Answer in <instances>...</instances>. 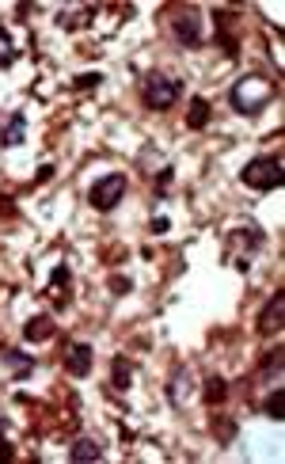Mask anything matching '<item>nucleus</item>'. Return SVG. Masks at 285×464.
Here are the masks:
<instances>
[{"label":"nucleus","mask_w":285,"mask_h":464,"mask_svg":"<svg viewBox=\"0 0 285 464\" xmlns=\"http://www.w3.org/2000/svg\"><path fill=\"white\" fill-rule=\"evenodd\" d=\"M274 87L266 80H258V76H244L236 87H232V107L240 111V115H258V111L270 103Z\"/></svg>","instance_id":"f257e3e1"},{"label":"nucleus","mask_w":285,"mask_h":464,"mask_svg":"<svg viewBox=\"0 0 285 464\" xmlns=\"http://www.w3.org/2000/svg\"><path fill=\"white\" fill-rule=\"evenodd\" d=\"M240 179H244L251 190H274V187H282V183H285L282 156H255V160L240 171Z\"/></svg>","instance_id":"f03ea898"},{"label":"nucleus","mask_w":285,"mask_h":464,"mask_svg":"<svg viewBox=\"0 0 285 464\" xmlns=\"http://www.w3.org/2000/svg\"><path fill=\"white\" fill-rule=\"evenodd\" d=\"M122 195H126V175H103V179L92 183L88 202L99 209V213H107V209H115L122 202Z\"/></svg>","instance_id":"7ed1b4c3"},{"label":"nucleus","mask_w":285,"mask_h":464,"mask_svg":"<svg viewBox=\"0 0 285 464\" xmlns=\"http://www.w3.org/2000/svg\"><path fill=\"white\" fill-rule=\"evenodd\" d=\"M179 99V84L168 76H149L145 84V107L149 111H171V103Z\"/></svg>","instance_id":"20e7f679"},{"label":"nucleus","mask_w":285,"mask_h":464,"mask_svg":"<svg viewBox=\"0 0 285 464\" xmlns=\"http://www.w3.org/2000/svg\"><path fill=\"white\" fill-rule=\"evenodd\" d=\"M171 27H175V38L183 42V46H202V20H198V12H190V8L179 12Z\"/></svg>","instance_id":"39448f33"},{"label":"nucleus","mask_w":285,"mask_h":464,"mask_svg":"<svg viewBox=\"0 0 285 464\" xmlns=\"http://www.w3.org/2000/svg\"><path fill=\"white\" fill-rule=\"evenodd\" d=\"M282 320H285V293L278 290L266 301V309L258 312V331H263V335H274V331H282Z\"/></svg>","instance_id":"423d86ee"},{"label":"nucleus","mask_w":285,"mask_h":464,"mask_svg":"<svg viewBox=\"0 0 285 464\" xmlns=\"http://www.w3.org/2000/svg\"><path fill=\"white\" fill-rule=\"evenodd\" d=\"M92 362H95L92 343H76L73 350H68V358H65V370L73 373V377H88V373H92Z\"/></svg>","instance_id":"0eeeda50"},{"label":"nucleus","mask_w":285,"mask_h":464,"mask_svg":"<svg viewBox=\"0 0 285 464\" xmlns=\"http://www.w3.org/2000/svg\"><path fill=\"white\" fill-rule=\"evenodd\" d=\"M210 99H202V95H194V99H190V111H187V126L190 129H205L210 126Z\"/></svg>","instance_id":"6e6552de"},{"label":"nucleus","mask_w":285,"mask_h":464,"mask_svg":"<svg viewBox=\"0 0 285 464\" xmlns=\"http://www.w3.org/2000/svg\"><path fill=\"white\" fill-rule=\"evenodd\" d=\"M23 129H27V115H23V111H15V115L8 118V126H4V137H0V145H8V148L23 145Z\"/></svg>","instance_id":"1a4fd4ad"},{"label":"nucleus","mask_w":285,"mask_h":464,"mask_svg":"<svg viewBox=\"0 0 285 464\" xmlns=\"http://www.w3.org/2000/svg\"><path fill=\"white\" fill-rule=\"evenodd\" d=\"M103 457V449L92 442V437H80V442L68 449V461H76V464H88V461H99Z\"/></svg>","instance_id":"9d476101"},{"label":"nucleus","mask_w":285,"mask_h":464,"mask_svg":"<svg viewBox=\"0 0 285 464\" xmlns=\"http://www.w3.org/2000/svg\"><path fill=\"white\" fill-rule=\"evenodd\" d=\"M23 335H27L31 343H46V339L54 335V320H50V316H34L27 328H23Z\"/></svg>","instance_id":"9b49d317"},{"label":"nucleus","mask_w":285,"mask_h":464,"mask_svg":"<svg viewBox=\"0 0 285 464\" xmlns=\"http://www.w3.org/2000/svg\"><path fill=\"white\" fill-rule=\"evenodd\" d=\"M263 411H266V415L274 419V423H282V419H285V392H282V388H274L270 396H266Z\"/></svg>","instance_id":"f8f14e48"},{"label":"nucleus","mask_w":285,"mask_h":464,"mask_svg":"<svg viewBox=\"0 0 285 464\" xmlns=\"http://www.w3.org/2000/svg\"><path fill=\"white\" fill-rule=\"evenodd\" d=\"M224 396H228V384H224L221 377H210V381H205V400H210V404H221Z\"/></svg>","instance_id":"ddd939ff"},{"label":"nucleus","mask_w":285,"mask_h":464,"mask_svg":"<svg viewBox=\"0 0 285 464\" xmlns=\"http://www.w3.org/2000/svg\"><path fill=\"white\" fill-rule=\"evenodd\" d=\"M129 377H133V362L115 358V384H118V388H129Z\"/></svg>","instance_id":"4468645a"},{"label":"nucleus","mask_w":285,"mask_h":464,"mask_svg":"<svg viewBox=\"0 0 285 464\" xmlns=\"http://www.w3.org/2000/svg\"><path fill=\"white\" fill-rule=\"evenodd\" d=\"M4 362H12L15 370H20V377H27V373H31V365H34V358H31V354H20V350H8V354H4Z\"/></svg>","instance_id":"2eb2a0df"},{"label":"nucleus","mask_w":285,"mask_h":464,"mask_svg":"<svg viewBox=\"0 0 285 464\" xmlns=\"http://www.w3.org/2000/svg\"><path fill=\"white\" fill-rule=\"evenodd\" d=\"M15 61V50H12V38H8L4 31H0V69H8Z\"/></svg>","instance_id":"dca6fc26"},{"label":"nucleus","mask_w":285,"mask_h":464,"mask_svg":"<svg viewBox=\"0 0 285 464\" xmlns=\"http://www.w3.org/2000/svg\"><path fill=\"white\" fill-rule=\"evenodd\" d=\"M99 80H103L99 73H80V76H76V92H88V87L95 92V87H99Z\"/></svg>","instance_id":"f3484780"},{"label":"nucleus","mask_w":285,"mask_h":464,"mask_svg":"<svg viewBox=\"0 0 285 464\" xmlns=\"http://www.w3.org/2000/svg\"><path fill=\"white\" fill-rule=\"evenodd\" d=\"M68 282V267L61 262V267H54V274H50V286H65Z\"/></svg>","instance_id":"a211bd4d"},{"label":"nucleus","mask_w":285,"mask_h":464,"mask_svg":"<svg viewBox=\"0 0 285 464\" xmlns=\"http://www.w3.org/2000/svg\"><path fill=\"white\" fill-rule=\"evenodd\" d=\"M263 370H282V350H274V354L263 358Z\"/></svg>","instance_id":"6ab92c4d"},{"label":"nucleus","mask_w":285,"mask_h":464,"mask_svg":"<svg viewBox=\"0 0 285 464\" xmlns=\"http://www.w3.org/2000/svg\"><path fill=\"white\" fill-rule=\"evenodd\" d=\"M0 217H15V202L8 195H0Z\"/></svg>","instance_id":"aec40b11"},{"label":"nucleus","mask_w":285,"mask_h":464,"mask_svg":"<svg viewBox=\"0 0 285 464\" xmlns=\"http://www.w3.org/2000/svg\"><path fill=\"white\" fill-rule=\"evenodd\" d=\"M110 290H115V293H126L129 282H126V278H110Z\"/></svg>","instance_id":"412c9836"},{"label":"nucleus","mask_w":285,"mask_h":464,"mask_svg":"<svg viewBox=\"0 0 285 464\" xmlns=\"http://www.w3.org/2000/svg\"><path fill=\"white\" fill-rule=\"evenodd\" d=\"M168 229H171L168 217H156V221H152V232H168Z\"/></svg>","instance_id":"4be33fe9"},{"label":"nucleus","mask_w":285,"mask_h":464,"mask_svg":"<svg viewBox=\"0 0 285 464\" xmlns=\"http://www.w3.org/2000/svg\"><path fill=\"white\" fill-rule=\"evenodd\" d=\"M12 457H15V449L8 442H0V461H12Z\"/></svg>","instance_id":"5701e85b"}]
</instances>
